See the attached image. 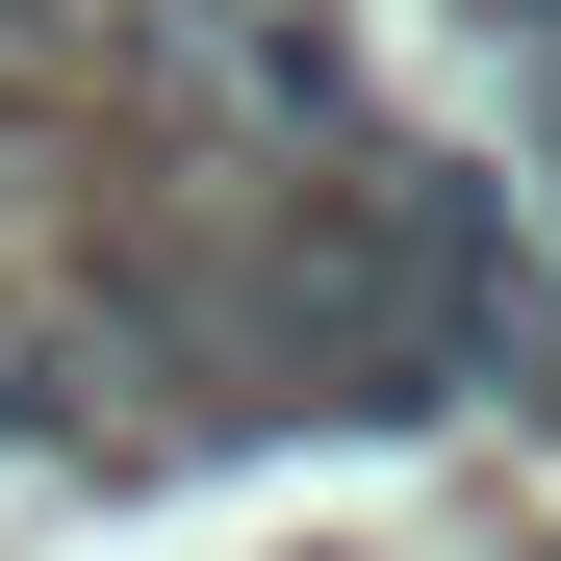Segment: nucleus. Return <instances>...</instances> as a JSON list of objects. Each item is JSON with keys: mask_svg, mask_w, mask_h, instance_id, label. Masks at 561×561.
<instances>
[{"mask_svg": "<svg viewBox=\"0 0 561 561\" xmlns=\"http://www.w3.org/2000/svg\"><path fill=\"white\" fill-rule=\"evenodd\" d=\"M536 205H561V77H536Z\"/></svg>", "mask_w": 561, "mask_h": 561, "instance_id": "f257e3e1", "label": "nucleus"}]
</instances>
